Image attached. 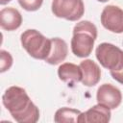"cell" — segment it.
<instances>
[{
	"label": "cell",
	"mask_w": 123,
	"mask_h": 123,
	"mask_svg": "<svg viewBox=\"0 0 123 123\" xmlns=\"http://www.w3.org/2000/svg\"><path fill=\"white\" fill-rule=\"evenodd\" d=\"M96 38L97 28L92 22L83 20L77 23L74 26L71 38L72 53L79 58L88 57L92 52Z\"/></svg>",
	"instance_id": "obj_2"
},
{
	"label": "cell",
	"mask_w": 123,
	"mask_h": 123,
	"mask_svg": "<svg viewBox=\"0 0 123 123\" xmlns=\"http://www.w3.org/2000/svg\"><path fill=\"white\" fill-rule=\"evenodd\" d=\"M81 114V111L72 109V108H61L59 109L54 115V121L57 123L63 122H78L79 115Z\"/></svg>",
	"instance_id": "obj_13"
},
{
	"label": "cell",
	"mask_w": 123,
	"mask_h": 123,
	"mask_svg": "<svg viewBox=\"0 0 123 123\" xmlns=\"http://www.w3.org/2000/svg\"><path fill=\"white\" fill-rule=\"evenodd\" d=\"M12 0H0V4L1 5H6V4H8L9 2H11Z\"/></svg>",
	"instance_id": "obj_16"
},
{
	"label": "cell",
	"mask_w": 123,
	"mask_h": 123,
	"mask_svg": "<svg viewBox=\"0 0 123 123\" xmlns=\"http://www.w3.org/2000/svg\"><path fill=\"white\" fill-rule=\"evenodd\" d=\"M82 68L83 79L82 84L86 86H94L101 79V70L99 65L92 60H85L79 64Z\"/></svg>",
	"instance_id": "obj_9"
},
{
	"label": "cell",
	"mask_w": 123,
	"mask_h": 123,
	"mask_svg": "<svg viewBox=\"0 0 123 123\" xmlns=\"http://www.w3.org/2000/svg\"><path fill=\"white\" fill-rule=\"evenodd\" d=\"M96 100L99 104L114 110L122 102V93L116 86L111 84H103L97 89Z\"/></svg>",
	"instance_id": "obj_7"
},
{
	"label": "cell",
	"mask_w": 123,
	"mask_h": 123,
	"mask_svg": "<svg viewBox=\"0 0 123 123\" xmlns=\"http://www.w3.org/2000/svg\"><path fill=\"white\" fill-rule=\"evenodd\" d=\"M59 78L65 83H78L83 79V72L80 65L72 62L62 63L58 68Z\"/></svg>",
	"instance_id": "obj_12"
},
{
	"label": "cell",
	"mask_w": 123,
	"mask_h": 123,
	"mask_svg": "<svg viewBox=\"0 0 123 123\" xmlns=\"http://www.w3.org/2000/svg\"><path fill=\"white\" fill-rule=\"evenodd\" d=\"M97 1H99V2H107V1H109V0H97Z\"/></svg>",
	"instance_id": "obj_17"
},
{
	"label": "cell",
	"mask_w": 123,
	"mask_h": 123,
	"mask_svg": "<svg viewBox=\"0 0 123 123\" xmlns=\"http://www.w3.org/2000/svg\"><path fill=\"white\" fill-rule=\"evenodd\" d=\"M51 10L59 18L77 21L85 13V5L83 0H53Z\"/></svg>",
	"instance_id": "obj_5"
},
{
	"label": "cell",
	"mask_w": 123,
	"mask_h": 123,
	"mask_svg": "<svg viewBox=\"0 0 123 123\" xmlns=\"http://www.w3.org/2000/svg\"><path fill=\"white\" fill-rule=\"evenodd\" d=\"M101 23L108 31L115 34L123 33V10L114 5L106 6L101 13Z\"/></svg>",
	"instance_id": "obj_6"
},
{
	"label": "cell",
	"mask_w": 123,
	"mask_h": 123,
	"mask_svg": "<svg viewBox=\"0 0 123 123\" xmlns=\"http://www.w3.org/2000/svg\"><path fill=\"white\" fill-rule=\"evenodd\" d=\"M18 3L25 11L35 12L41 7L43 0H18Z\"/></svg>",
	"instance_id": "obj_15"
},
{
	"label": "cell",
	"mask_w": 123,
	"mask_h": 123,
	"mask_svg": "<svg viewBox=\"0 0 123 123\" xmlns=\"http://www.w3.org/2000/svg\"><path fill=\"white\" fill-rule=\"evenodd\" d=\"M2 102L12 118L18 123H36L39 110L33 103L26 90L20 86H10L2 96Z\"/></svg>",
	"instance_id": "obj_1"
},
{
	"label": "cell",
	"mask_w": 123,
	"mask_h": 123,
	"mask_svg": "<svg viewBox=\"0 0 123 123\" xmlns=\"http://www.w3.org/2000/svg\"><path fill=\"white\" fill-rule=\"evenodd\" d=\"M12 55L6 51V50H1L0 51V72L3 73L11 68L12 65Z\"/></svg>",
	"instance_id": "obj_14"
},
{
	"label": "cell",
	"mask_w": 123,
	"mask_h": 123,
	"mask_svg": "<svg viewBox=\"0 0 123 123\" xmlns=\"http://www.w3.org/2000/svg\"><path fill=\"white\" fill-rule=\"evenodd\" d=\"M20 41L27 53L37 60H45L50 54L51 38H47L35 29L24 31L20 36Z\"/></svg>",
	"instance_id": "obj_4"
},
{
	"label": "cell",
	"mask_w": 123,
	"mask_h": 123,
	"mask_svg": "<svg viewBox=\"0 0 123 123\" xmlns=\"http://www.w3.org/2000/svg\"><path fill=\"white\" fill-rule=\"evenodd\" d=\"M111 109L103 104H97L85 112H81L78 118L79 123H108L111 120Z\"/></svg>",
	"instance_id": "obj_8"
},
{
	"label": "cell",
	"mask_w": 123,
	"mask_h": 123,
	"mask_svg": "<svg viewBox=\"0 0 123 123\" xmlns=\"http://www.w3.org/2000/svg\"><path fill=\"white\" fill-rule=\"evenodd\" d=\"M22 15L14 8L8 7L0 11V26L6 31H14L21 26Z\"/></svg>",
	"instance_id": "obj_10"
},
{
	"label": "cell",
	"mask_w": 123,
	"mask_h": 123,
	"mask_svg": "<svg viewBox=\"0 0 123 123\" xmlns=\"http://www.w3.org/2000/svg\"><path fill=\"white\" fill-rule=\"evenodd\" d=\"M95 55L100 64L110 70L111 77L123 85V51L111 43L103 42L97 46Z\"/></svg>",
	"instance_id": "obj_3"
},
{
	"label": "cell",
	"mask_w": 123,
	"mask_h": 123,
	"mask_svg": "<svg viewBox=\"0 0 123 123\" xmlns=\"http://www.w3.org/2000/svg\"><path fill=\"white\" fill-rule=\"evenodd\" d=\"M51 42H52V47L50 54L44 61L49 64L56 65L65 60L68 53V47H67V43L60 37L51 38Z\"/></svg>",
	"instance_id": "obj_11"
}]
</instances>
